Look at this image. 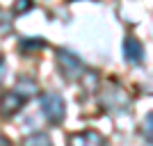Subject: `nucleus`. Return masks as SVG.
<instances>
[{
    "mask_svg": "<svg viewBox=\"0 0 153 146\" xmlns=\"http://www.w3.org/2000/svg\"><path fill=\"white\" fill-rule=\"evenodd\" d=\"M41 112L53 126L62 123L64 116H66V105H64V98L57 91H46L41 94Z\"/></svg>",
    "mask_w": 153,
    "mask_h": 146,
    "instance_id": "obj_1",
    "label": "nucleus"
},
{
    "mask_svg": "<svg viewBox=\"0 0 153 146\" xmlns=\"http://www.w3.org/2000/svg\"><path fill=\"white\" fill-rule=\"evenodd\" d=\"M27 9H32V2H30V0H21L19 5H16V9H14V12H16V14H25Z\"/></svg>",
    "mask_w": 153,
    "mask_h": 146,
    "instance_id": "obj_11",
    "label": "nucleus"
},
{
    "mask_svg": "<svg viewBox=\"0 0 153 146\" xmlns=\"http://www.w3.org/2000/svg\"><path fill=\"white\" fill-rule=\"evenodd\" d=\"M14 91H16V94H21V96L27 101L30 96L37 94V82H34V80H30V78H21L19 82H16V87H14Z\"/></svg>",
    "mask_w": 153,
    "mask_h": 146,
    "instance_id": "obj_6",
    "label": "nucleus"
},
{
    "mask_svg": "<svg viewBox=\"0 0 153 146\" xmlns=\"http://www.w3.org/2000/svg\"><path fill=\"white\" fill-rule=\"evenodd\" d=\"M57 66H59V71H62L64 78H80L85 73L82 59L78 57L76 53L66 50V48H59L57 50Z\"/></svg>",
    "mask_w": 153,
    "mask_h": 146,
    "instance_id": "obj_2",
    "label": "nucleus"
},
{
    "mask_svg": "<svg viewBox=\"0 0 153 146\" xmlns=\"http://www.w3.org/2000/svg\"><path fill=\"white\" fill-rule=\"evenodd\" d=\"M21 48H44V41L41 39H27V37H23L21 39Z\"/></svg>",
    "mask_w": 153,
    "mask_h": 146,
    "instance_id": "obj_8",
    "label": "nucleus"
},
{
    "mask_svg": "<svg viewBox=\"0 0 153 146\" xmlns=\"http://www.w3.org/2000/svg\"><path fill=\"white\" fill-rule=\"evenodd\" d=\"M7 27H9V21H7V14L0 9V32H5Z\"/></svg>",
    "mask_w": 153,
    "mask_h": 146,
    "instance_id": "obj_12",
    "label": "nucleus"
},
{
    "mask_svg": "<svg viewBox=\"0 0 153 146\" xmlns=\"http://www.w3.org/2000/svg\"><path fill=\"white\" fill-rule=\"evenodd\" d=\"M69 146H108L105 137L101 133H96V130H82V133H73L69 135V139H66Z\"/></svg>",
    "mask_w": 153,
    "mask_h": 146,
    "instance_id": "obj_3",
    "label": "nucleus"
},
{
    "mask_svg": "<svg viewBox=\"0 0 153 146\" xmlns=\"http://www.w3.org/2000/svg\"><path fill=\"white\" fill-rule=\"evenodd\" d=\"M123 57L130 64H140L144 59V46H142L140 39H135V37L123 39Z\"/></svg>",
    "mask_w": 153,
    "mask_h": 146,
    "instance_id": "obj_5",
    "label": "nucleus"
},
{
    "mask_svg": "<svg viewBox=\"0 0 153 146\" xmlns=\"http://www.w3.org/2000/svg\"><path fill=\"white\" fill-rule=\"evenodd\" d=\"M25 105V98L21 94H16V91H5V94L0 96V114L2 116H12V114H16L21 107Z\"/></svg>",
    "mask_w": 153,
    "mask_h": 146,
    "instance_id": "obj_4",
    "label": "nucleus"
},
{
    "mask_svg": "<svg viewBox=\"0 0 153 146\" xmlns=\"http://www.w3.org/2000/svg\"><path fill=\"white\" fill-rule=\"evenodd\" d=\"M144 133H146V142L151 144V133H153V114L151 112L146 114V121H144Z\"/></svg>",
    "mask_w": 153,
    "mask_h": 146,
    "instance_id": "obj_9",
    "label": "nucleus"
},
{
    "mask_svg": "<svg viewBox=\"0 0 153 146\" xmlns=\"http://www.w3.org/2000/svg\"><path fill=\"white\" fill-rule=\"evenodd\" d=\"M23 146H53V142L46 133H34L23 139Z\"/></svg>",
    "mask_w": 153,
    "mask_h": 146,
    "instance_id": "obj_7",
    "label": "nucleus"
},
{
    "mask_svg": "<svg viewBox=\"0 0 153 146\" xmlns=\"http://www.w3.org/2000/svg\"><path fill=\"white\" fill-rule=\"evenodd\" d=\"M85 87L89 89V84H91V89H96V84H98V76H96L94 71H89V73H85Z\"/></svg>",
    "mask_w": 153,
    "mask_h": 146,
    "instance_id": "obj_10",
    "label": "nucleus"
}]
</instances>
